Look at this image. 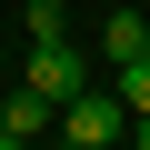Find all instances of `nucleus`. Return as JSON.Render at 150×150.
<instances>
[{
	"mask_svg": "<svg viewBox=\"0 0 150 150\" xmlns=\"http://www.w3.org/2000/svg\"><path fill=\"white\" fill-rule=\"evenodd\" d=\"M40 130H50V100H40L30 80H20L10 100H0V150H20V140H40Z\"/></svg>",
	"mask_w": 150,
	"mask_h": 150,
	"instance_id": "obj_4",
	"label": "nucleus"
},
{
	"mask_svg": "<svg viewBox=\"0 0 150 150\" xmlns=\"http://www.w3.org/2000/svg\"><path fill=\"white\" fill-rule=\"evenodd\" d=\"M140 50H150V0H120V10L100 20V60L120 70V60H140Z\"/></svg>",
	"mask_w": 150,
	"mask_h": 150,
	"instance_id": "obj_3",
	"label": "nucleus"
},
{
	"mask_svg": "<svg viewBox=\"0 0 150 150\" xmlns=\"http://www.w3.org/2000/svg\"><path fill=\"white\" fill-rule=\"evenodd\" d=\"M50 130H60L70 150H110V140H130V100H120V90H90V80H80V90H70V100L50 110Z\"/></svg>",
	"mask_w": 150,
	"mask_h": 150,
	"instance_id": "obj_1",
	"label": "nucleus"
},
{
	"mask_svg": "<svg viewBox=\"0 0 150 150\" xmlns=\"http://www.w3.org/2000/svg\"><path fill=\"white\" fill-rule=\"evenodd\" d=\"M120 100H130V110H150V50H140V60H120Z\"/></svg>",
	"mask_w": 150,
	"mask_h": 150,
	"instance_id": "obj_6",
	"label": "nucleus"
},
{
	"mask_svg": "<svg viewBox=\"0 0 150 150\" xmlns=\"http://www.w3.org/2000/svg\"><path fill=\"white\" fill-rule=\"evenodd\" d=\"M30 90H40L50 110L80 90V50H70V30H60V40H30Z\"/></svg>",
	"mask_w": 150,
	"mask_h": 150,
	"instance_id": "obj_2",
	"label": "nucleus"
},
{
	"mask_svg": "<svg viewBox=\"0 0 150 150\" xmlns=\"http://www.w3.org/2000/svg\"><path fill=\"white\" fill-rule=\"evenodd\" d=\"M20 20H30V40H60V30H70V10H60V0H20Z\"/></svg>",
	"mask_w": 150,
	"mask_h": 150,
	"instance_id": "obj_5",
	"label": "nucleus"
},
{
	"mask_svg": "<svg viewBox=\"0 0 150 150\" xmlns=\"http://www.w3.org/2000/svg\"><path fill=\"white\" fill-rule=\"evenodd\" d=\"M130 140H140V150H150V110H130Z\"/></svg>",
	"mask_w": 150,
	"mask_h": 150,
	"instance_id": "obj_7",
	"label": "nucleus"
}]
</instances>
